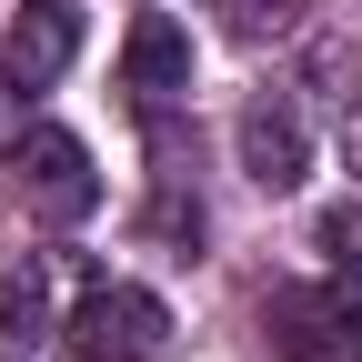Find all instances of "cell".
I'll list each match as a JSON object with an SVG mask.
<instances>
[{"instance_id": "3957f363", "label": "cell", "mask_w": 362, "mask_h": 362, "mask_svg": "<svg viewBox=\"0 0 362 362\" xmlns=\"http://www.w3.org/2000/svg\"><path fill=\"white\" fill-rule=\"evenodd\" d=\"M81 61V0H21L0 30V81L11 90H51Z\"/></svg>"}, {"instance_id": "277c9868", "label": "cell", "mask_w": 362, "mask_h": 362, "mask_svg": "<svg viewBox=\"0 0 362 362\" xmlns=\"http://www.w3.org/2000/svg\"><path fill=\"white\" fill-rule=\"evenodd\" d=\"M121 81L141 90V101H171V90H192V30L181 21H131V40H121Z\"/></svg>"}, {"instance_id": "5b68a950", "label": "cell", "mask_w": 362, "mask_h": 362, "mask_svg": "<svg viewBox=\"0 0 362 362\" xmlns=\"http://www.w3.org/2000/svg\"><path fill=\"white\" fill-rule=\"evenodd\" d=\"M242 171L262 181V192H292V181L312 171L302 121H292V111H272V101H252V111H242Z\"/></svg>"}, {"instance_id": "7a4b0ae2", "label": "cell", "mask_w": 362, "mask_h": 362, "mask_svg": "<svg viewBox=\"0 0 362 362\" xmlns=\"http://www.w3.org/2000/svg\"><path fill=\"white\" fill-rule=\"evenodd\" d=\"M11 192H21V211H40V221H90L101 171H90V151L71 141L61 121H30L21 141H11Z\"/></svg>"}, {"instance_id": "52a82bcc", "label": "cell", "mask_w": 362, "mask_h": 362, "mask_svg": "<svg viewBox=\"0 0 362 362\" xmlns=\"http://www.w3.org/2000/svg\"><path fill=\"white\" fill-rule=\"evenodd\" d=\"M221 11H232V30H242V40H272V30H292L302 0H221Z\"/></svg>"}, {"instance_id": "8992f818", "label": "cell", "mask_w": 362, "mask_h": 362, "mask_svg": "<svg viewBox=\"0 0 362 362\" xmlns=\"http://www.w3.org/2000/svg\"><path fill=\"white\" fill-rule=\"evenodd\" d=\"M332 322H342L332 292H272V312H262V332H272V352H282V362H312V352L332 342Z\"/></svg>"}, {"instance_id": "6da1fadb", "label": "cell", "mask_w": 362, "mask_h": 362, "mask_svg": "<svg viewBox=\"0 0 362 362\" xmlns=\"http://www.w3.org/2000/svg\"><path fill=\"white\" fill-rule=\"evenodd\" d=\"M171 342V312L141 292V282H90L71 312H61V352L71 362H151Z\"/></svg>"}]
</instances>
